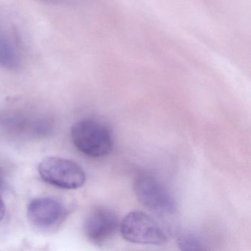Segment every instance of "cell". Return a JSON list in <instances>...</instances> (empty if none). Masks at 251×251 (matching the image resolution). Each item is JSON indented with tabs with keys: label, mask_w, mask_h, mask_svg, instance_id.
Wrapping results in <instances>:
<instances>
[{
	"label": "cell",
	"mask_w": 251,
	"mask_h": 251,
	"mask_svg": "<svg viewBox=\"0 0 251 251\" xmlns=\"http://www.w3.org/2000/svg\"><path fill=\"white\" fill-rule=\"evenodd\" d=\"M71 138L77 150L93 158L108 155L114 145L112 133L108 126L92 119L75 123L71 129Z\"/></svg>",
	"instance_id": "cell-1"
},
{
	"label": "cell",
	"mask_w": 251,
	"mask_h": 251,
	"mask_svg": "<svg viewBox=\"0 0 251 251\" xmlns=\"http://www.w3.org/2000/svg\"><path fill=\"white\" fill-rule=\"evenodd\" d=\"M135 195L139 202L161 218H170L176 214L177 204L167 188L150 175H142L135 180Z\"/></svg>",
	"instance_id": "cell-2"
},
{
	"label": "cell",
	"mask_w": 251,
	"mask_h": 251,
	"mask_svg": "<svg viewBox=\"0 0 251 251\" xmlns=\"http://www.w3.org/2000/svg\"><path fill=\"white\" fill-rule=\"evenodd\" d=\"M120 233L127 242L139 245H164L168 236L156 220L147 213L135 211L120 223Z\"/></svg>",
	"instance_id": "cell-3"
},
{
	"label": "cell",
	"mask_w": 251,
	"mask_h": 251,
	"mask_svg": "<svg viewBox=\"0 0 251 251\" xmlns=\"http://www.w3.org/2000/svg\"><path fill=\"white\" fill-rule=\"evenodd\" d=\"M39 173L45 181L61 189H78L84 185L86 179L78 164L57 157L44 159L39 164Z\"/></svg>",
	"instance_id": "cell-4"
},
{
	"label": "cell",
	"mask_w": 251,
	"mask_h": 251,
	"mask_svg": "<svg viewBox=\"0 0 251 251\" xmlns=\"http://www.w3.org/2000/svg\"><path fill=\"white\" fill-rule=\"evenodd\" d=\"M66 215L65 207L53 198L33 200L27 208L29 221L36 228L45 231L58 227L64 222Z\"/></svg>",
	"instance_id": "cell-5"
},
{
	"label": "cell",
	"mask_w": 251,
	"mask_h": 251,
	"mask_svg": "<svg viewBox=\"0 0 251 251\" xmlns=\"http://www.w3.org/2000/svg\"><path fill=\"white\" fill-rule=\"evenodd\" d=\"M120 223L118 216L114 211L98 208L91 213L85 222V235L92 243L102 245L114 236Z\"/></svg>",
	"instance_id": "cell-6"
},
{
	"label": "cell",
	"mask_w": 251,
	"mask_h": 251,
	"mask_svg": "<svg viewBox=\"0 0 251 251\" xmlns=\"http://www.w3.org/2000/svg\"><path fill=\"white\" fill-rule=\"evenodd\" d=\"M0 66L6 69L17 68L19 66V58L15 50L5 39L0 36Z\"/></svg>",
	"instance_id": "cell-7"
},
{
	"label": "cell",
	"mask_w": 251,
	"mask_h": 251,
	"mask_svg": "<svg viewBox=\"0 0 251 251\" xmlns=\"http://www.w3.org/2000/svg\"><path fill=\"white\" fill-rule=\"evenodd\" d=\"M177 245L183 251H197L203 250L201 241L195 235L187 232L179 233Z\"/></svg>",
	"instance_id": "cell-8"
},
{
	"label": "cell",
	"mask_w": 251,
	"mask_h": 251,
	"mask_svg": "<svg viewBox=\"0 0 251 251\" xmlns=\"http://www.w3.org/2000/svg\"><path fill=\"white\" fill-rule=\"evenodd\" d=\"M5 203H4L2 200L0 198V222L2 221L3 219L4 216H5Z\"/></svg>",
	"instance_id": "cell-9"
},
{
	"label": "cell",
	"mask_w": 251,
	"mask_h": 251,
	"mask_svg": "<svg viewBox=\"0 0 251 251\" xmlns=\"http://www.w3.org/2000/svg\"><path fill=\"white\" fill-rule=\"evenodd\" d=\"M2 183H3V179H2V175L0 173V188L2 186Z\"/></svg>",
	"instance_id": "cell-10"
},
{
	"label": "cell",
	"mask_w": 251,
	"mask_h": 251,
	"mask_svg": "<svg viewBox=\"0 0 251 251\" xmlns=\"http://www.w3.org/2000/svg\"><path fill=\"white\" fill-rule=\"evenodd\" d=\"M42 1H45V2H57L58 0H42Z\"/></svg>",
	"instance_id": "cell-11"
}]
</instances>
